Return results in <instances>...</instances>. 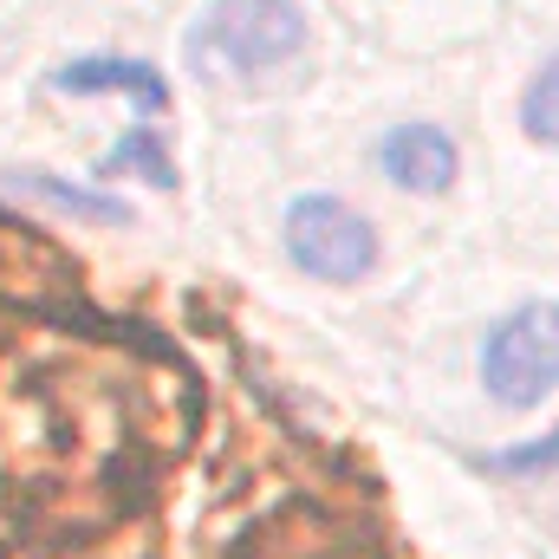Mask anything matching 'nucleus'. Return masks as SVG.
<instances>
[{"mask_svg":"<svg viewBox=\"0 0 559 559\" xmlns=\"http://www.w3.org/2000/svg\"><path fill=\"white\" fill-rule=\"evenodd\" d=\"M306 46V13L299 0H209L182 39V59L195 79H254L274 72Z\"/></svg>","mask_w":559,"mask_h":559,"instance_id":"nucleus-1","label":"nucleus"},{"mask_svg":"<svg viewBox=\"0 0 559 559\" xmlns=\"http://www.w3.org/2000/svg\"><path fill=\"white\" fill-rule=\"evenodd\" d=\"M481 384L508 411H534L547 391H559V299H527L488 332Z\"/></svg>","mask_w":559,"mask_h":559,"instance_id":"nucleus-2","label":"nucleus"},{"mask_svg":"<svg viewBox=\"0 0 559 559\" xmlns=\"http://www.w3.org/2000/svg\"><path fill=\"white\" fill-rule=\"evenodd\" d=\"M286 254L293 267L312 280H332V286H352L378 267V235L371 222L338 202V195H299L286 209Z\"/></svg>","mask_w":559,"mask_h":559,"instance_id":"nucleus-3","label":"nucleus"},{"mask_svg":"<svg viewBox=\"0 0 559 559\" xmlns=\"http://www.w3.org/2000/svg\"><path fill=\"white\" fill-rule=\"evenodd\" d=\"M378 163H384V176L397 182V189H411V195H442L449 182H455V169H462V156H455V143L442 138L436 124H397L384 150H378Z\"/></svg>","mask_w":559,"mask_h":559,"instance_id":"nucleus-4","label":"nucleus"},{"mask_svg":"<svg viewBox=\"0 0 559 559\" xmlns=\"http://www.w3.org/2000/svg\"><path fill=\"white\" fill-rule=\"evenodd\" d=\"M52 92H79V98H98V92H124L138 111H163L169 105V85L156 66L143 59H72L52 72Z\"/></svg>","mask_w":559,"mask_h":559,"instance_id":"nucleus-5","label":"nucleus"},{"mask_svg":"<svg viewBox=\"0 0 559 559\" xmlns=\"http://www.w3.org/2000/svg\"><path fill=\"white\" fill-rule=\"evenodd\" d=\"M0 182L33 189V195L72 209V215H85V222H131V202H118V195H92V189H72V182H59V176H46V169H7Z\"/></svg>","mask_w":559,"mask_h":559,"instance_id":"nucleus-6","label":"nucleus"},{"mask_svg":"<svg viewBox=\"0 0 559 559\" xmlns=\"http://www.w3.org/2000/svg\"><path fill=\"white\" fill-rule=\"evenodd\" d=\"M98 176H143L150 189H176V163H169V150H163V138L150 124L124 131V143L98 163Z\"/></svg>","mask_w":559,"mask_h":559,"instance_id":"nucleus-7","label":"nucleus"},{"mask_svg":"<svg viewBox=\"0 0 559 559\" xmlns=\"http://www.w3.org/2000/svg\"><path fill=\"white\" fill-rule=\"evenodd\" d=\"M521 124L534 143H554L559 150V52L534 72V85L521 92Z\"/></svg>","mask_w":559,"mask_h":559,"instance_id":"nucleus-8","label":"nucleus"},{"mask_svg":"<svg viewBox=\"0 0 559 559\" xmlns=\"http://www.w3.org/2000/svg\"><path fill=\"white\" fill-rule=\"evenodd\" d=\"M559 462V442L547 449H514V455H495V468H554Z\"/></svg>","mask_w":559,"mask_h":559,"instance_id":"nucleus-9","label":"nucleus"}]
</instances>
